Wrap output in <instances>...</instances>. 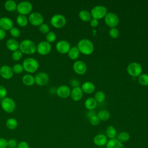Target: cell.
<instances>
[{"instance_id": "6da1fadb", "label": "cell", "mask_w": 148, "mask_h": 148, "mask_svg": "<svg viewBox=\"0 0 148 148\" xmlns=\"http://www.w3.org/2000/svg\"><path fill=\"white\" fill-rule=\"evenodd\" d=\"M76 47L80 53L84 55H90L94 50L93 43L88 39H82L80 40Z\"/></svg>"}, {"instance_id": "7a4b0ae2", "label": "cell", "mask_w": 148, "mask_h": 148, "mask_svg": "<svg viewBox=\"0 0 148 148\" xmlns=\"http://www.w3.org/2000/svg\"><path fill=\"white\" fill-rule=\"evenodd\" d=\"M19 50L22 53L32 54L36 51V45L31 39H24L19 44Z\"/></svg>"}, {"instance_id": "3957f363", "label": "cell", "mask_w": 148, "mask_h": 148, "mask_svg": "<svg viewBox=\"0 0 148 148\" xmlns=\"http://www.w3.org/2000/svg\"><path fill=\"white\" fill-rule=\"evenodd\" d=\"M22 65L23 66L24 70L29 73L35 72L39 66L38 61L32 57H28L24 59Z\"/></svg>"}, {"instance_id": "277c9868", "label": "cell", "mask_w": 148, "mask_h": 148, "mask_svg": "<svg viewBox=\"0 0 148 148\" xmlns=\"http://www.w3.org/2000/svg\"><path fill=\"white\" fill-rule=\"evenodd\" d=\"M90 13L92 18L99 20L105 17L108 13V9L104 6L97 5L92 8Z\"/></svg>"}, {"instance_id": "5b68a950", "label": "cell", "mask_w": 148, "mask_h": 148, "mask_svg": "<svg viewBox=\"0 0 148 148\" xmlns=\"http://www.w3.org/2000/svg\"><path fill=\"white\" fill-rule=\"evenodd\" d=\"M2 109L7 113H12L16 109L15 101L10 97H5L2 99L1 102Z\"/></svg>"}, {"instance_id": "8992f818", "label": "cell", "mask_w": 148, "mask_h": 148, "mask_svg": "<svg viewBox=\"0 0 148 148\" xmlns=\"http://www.w3.org/2000/svg\"><path fill=\"white\" fill-rule=\"evenodd\" d=\"M65 17L61 14H55L50 18V23L56 28H61L66 24Z\"/></svg>"}, {"instance_id": "52a82bcc", "label": "cell", "mask_w": 148, "mask_h": 148, "mask_svg": "<svg viewBox=\"0 0 148 148\" xmlns=\"http://www.w3.org/2000/svg\"><path fill=\"white\" fill-rule=\"evenodd\" d=\"M127 71L128 73L132 77H138L142 72V68L140 64L132 62L128 64Z\"/></svg>"}, {"instance_id": "ba28073f", "label": "cell", "mask_w": 148, "mask_h": 148, "mask_svg": "<svg viewBox=\"0 0 148 148\" xmlns=\"http://www.w3.org/2000/svg\"><path fill=\"white\" fill-rule=\"evenodd\" d=\"M33 6L32 3L27 1H23L17 4V10L20 14L26 16L30 14L32 10Z\"/></svg>"}, {"instance_id": "9c48e42d", "label": "cell", "mask_w": 148, "mask_h": 148, "mask_svg": "<svg viewBox=\"0 0 148 148\" xmlns=\"http://www.w3.org/2000/svg\"><path fill=\"white\" fill-rule=\"evenodd\" d=\"M104 19L106 24L110 28H116L119 23V17L113 12H108Z\"/></svg>"}, {"instance_id": "30bf717a", "label": "cell", "mask_w": 148, "mask_h": 148, "mask_svg": "<svg viewBox=\"0 0 148 148\" xmlns=\"http://www.w3.org/2000/svg\"><path fill=\"white\" fill-rule=\"evenodd\" d=\"M28 22L34 26H39L43 23L44 18L42 14L38 12H31L28 16Z\"/></svg>"}, {"instance_id": "8fae6325", "label": "cell", "mask_w": 148, "mask_h": 148, "mask_svg": "<svg viewBox=\"0 0 148 148\" xmlns=\"http://www.w3.org/2000/svg\"><path fill=\"white\" fill-rule=\"evenodd\" d=\"M51 50V45L46 40L40 42L36 46V51L40 55L45 56L48 54Z\"/></svg>"}, {"instance_id": "7c38bea8", "label": "cell", "mask_w": 148, "mask_h": 148, "mask_svg": "<svg viewBox=\"0 0 148 148\" xmlns=\"http://www.w3.org/2000/svg\"><path fill=\"white\" fill-rule=\"evenodd\" d=\"M49 81V76L48 74L45 72H40L35 76V83L39 86L46 85Z\"/></svg>"}, {"instance_id": "4fadbf2b", "label": "cell", "mask_w": 148, "mask_h": 148, "mask_svg": "<svg viewBox=\"0 0 148 148\" xmlns=\"http://www.w3.org/2000/svg\"><path fill=\"white\" fill-rule=\"evenodd\" d=\"M87 65L82 61H76L73 65V69L74 72L79 75H83L87 72Z\"/></svg>"}, {"instance_id": "5bb4252c", "label": "cell", "mask_w": 148, "mask_h": 148, "mask_svg": "<svg viewBox=\"0 0 148 148\" xmlns=\"http://www.w3.org/2000/svg\"><path fill=\"white\" fill-rule=\"evenodd\" d=\"M56 48L58 53L61 54H66L68 53L71 49V45L67 40H61L56 43Z\"/></svg>"}, {"instance_id": "9a60e30c", "label": "cell", "mask_w": 148, "mask_h": 148, "mask_svg": "<svg viewBox=\"0 0 148 148\" xmlns=\"http://www.w3.org/2000/svg\"><path fill=\"white\" fill-rule=\"evenodd\" d=\"M71 90L70 87L66 85H61L56 90L57 95L61 98H66L71 94Z\"/></svg>"}, {"instance_id": "2e32d148", "label": "cell", "mask_w": 148, "mask_h": 148, "mask_svg": "<svg viewBox=\"0 0 148 148\" xmlns=\"http://www.w3.org/2000/svg\"><path fill=\"white\" fill-rule=\"evenodd\" d=\"M0 75L5 79H10L13 77L12 68L7 65H3L0 68Z\"/></svg>"}, {"instance_id": "e0dca14e", "label": "cell", "mask_w": 148, "mask_h": 148, "mask_svg": "<svg viewBox=\"0 0 148 148\" xmlns=\"http://www.w3.org/2000/svg\"><path fill=\"white\" fill-rule=\"evenodd\" d=\"M108 139L105 134H98L93 138V143L97 146H103L106 145Z\"/></svg>"}, {"instance_id": "ac0fdd59", "label": "cell", "mask_w": 148, "mask_h": 148, "mask_svg": "<svg viewBox=\"0 0 148 148\" xmlns=\"http://www.w3.org/2000/svg\"><path fill=\"white\" fill-rule=\"evenodd\" d=\"M13 27L12 20L8 17H2L0 18V28L6 31L10 30Z\"/></svg>"}, {"instance_id": "d6986e66", "label": "cell", "mask_w": 148, "mask_h": 148, "mask_svg": "<svg viewBox=\"0 0 148 148\" xmlns=\"http://www.w3.org/2000/svg\"><path fill=\"white\" fill-rule=\"evenodd\" d=\"M83 95V92L81 87H74L71 90L70 96L73 101L77 102L80 101L82 98Z\"/></svg>"}, {"instance_id": "ffe728a7", "label": "cell", "mask_w": 148, "mask_h": 148, "mask_svg": "<svg viewBox=\"0 0 148 148\" xmlns=\"http://www.w3.org/2000/svg\"><path fill=\"white\" fill-rule=\"evenodd\" d=\"M81 88L83 92L87 94H90L94 92L95 89V87L93 83L91 82H86L83 83Z\"/></svg>"}, {"instance_id": "44dd1931", "label": "cell", "mask_w": 148, "mask_h": 148, "mask_svg": "<svg viewBox=\"0 0 148 148\" xmlns=\"http://www.w3.org/2000/svg\"><path fill=\"white\" fill-rule=\"evenodd\" d=\"M19 43L14 38L9 39L6 42V47L10 51H14L19 49Z\"/></svg>"}, {"instance_id": "7402d4cb", "label": "cell", "mask_w": 148, "mask_h": 148, "mask_svg": "<svg viewBox=\"0 0 148 148\" xmlns=\"http://www.w3.org/2000/svg\"><path fill=\"white\" fill-rule=\"evenodd\" d=\"M106 148H124V145L123 143H121L116 138H114L108 140Z\"/></svg>"}, {"instance_id": "603a6c76", "label": "cell", "mask_w": 148, "mask_h": 148, "mask_svg": "<svg viewBox=\"0 0 148 148\" xmlns=\"http://www.w3.org/2000/svg\"><path fill=\"white\" fill-rule=\"evenodd\" d=\"M22 82L26 86H31L35 84V77L30 73L25 74L22 77Z\"/></svg>"}, {"instance_id": "cb8c5ba5", "label": "cell", "mask_w": 148, "mask_h": 148, "mask_svg": "<svg viewBox=\"0 0 148 148\" xmlns=\"http://www.w3.org/2000/svg\"><path fill=\"white\" fill-rule=\"evenodd\" d=\"M97 102L93 97L87 98L84 102V106L88 110H94L97 106Z\"/></svg>"}, {"instance_id": "d4e9b609", "label": "cell", "mask_w": 148, "mask_h": 148, "mask_svg": "<svg viewBox=\"0 0 148 148\" xmlns=\"http://www.w3.org/2000/svg\"><path fill=\"white\" fill-rule=\"evenodd\" d=\"M80 55V51H79L76 46H73L71 47L68 52V57L72 60H76L78 58Z\"/></svg>"}, {"instance_id": "484cf974", "label": "cell", "mask_w": 148, "mask_h": 148, "mask_svg": "<svg viewBox=\"0 0 148 148\" xmlns=\"http://www.w3.org/2000/svg\"><path fill=\"white\" fill-rule=\"evenodd\" d=\"M105 135L109 139H114L117 136V131L116 129L112 125L108 126L105 131Z\"/></svg>"}, {"instance_id": "4316f807", "label": "cell", "mask_w": 148, "mask_h": 148, "mask_svg": "<svg viewBox=\"0 0 148 148\" xmlns=\"http://www.w3.org/2000/svg\"><path fill=\"white\" fill-rule=\"evenodd\" d=\"M79 17L82 21L85 22L90 21L92 18L91 13L88 11L86 10H82L79 12Z\"/></svg>"}, {"instance_id": "83f0119b", "label": "cell", "mask_w": 148, "mask_h": 148, "mask_svg": "<svg viewBox=\"0 0 148 148\" xmlns=\"http://www.w3.org/2000/svg\"><path fill=\"white\" fill-rule=\"evenodd\" d=\"M97 116L99 119L100 121H107L110 117V113L106 109H102L98 111Z\"/></svg>"}, {"instance_id": "f1b7e54d", "label": "cell", "mask_w": 148, "mask_h": 148, "mask_svg": "<svg viewBox=\"0 0 148 148\" xmlns=\"http://www.w3.org/2000/svg\"><path fill=\"white\" fill-rule=\"evenodd\" d=\"M17 4L13 0H7L4 3V7L5 9L9 12H13L17 9Z\"/></svg>"}, {"instance_id": "f546056e", "label": "cell", "mask_w": 148, "mask_h": 148, "mask_svg": "<svg viewBox=\"0 0 148 148\" xmlns=\"http://www.w3.org/2000/svg\"><path fill=\"white\" fill-rule=\"evenodd\" d=\"M116 139L121 143H124L128 142L130 140V135L128 132L125 131H122L118 134Z\"/></svg>"}, {"instance_id": "4dcf8cb0", "label": "cell", "mask_w": 148, "mask_h": 148, "mask_svg": "<svg viewBox=\"0 0 148 148\" xmlns=\"http://www.w3.org/2000/svg\"><path fill=\"white\" fill-rule=\"evenodd\" d=\"M16 23L20 27H25L28 23V19L25 15L18 14L16 17Z\"/></svg>"}, {"instance_id": "1f68e13d", "label": "cell", "mask_w": 148, "mask_h": 148, "mask_svg": "<svg viewBox=\"0 0 148 148\" xmlns=\"http://www.w3.org/2000/svg\"><path fill=\"white\" fill-rule=\"evenodd\" d=\"M6 125L8 129L13 130L16 129L17 127L18 122H17V120L14 118H13V117L9 118L6 120Z\"/></svg>"}, {"instance_id": "d6a6232c", "label": "cell", "mask_w": 148, "mask_h": 148, "mask_svg": "<svg viewBox=\"0 0 148 148\" xmlns=\"http://www.w3.org/2000/svg\"><path fill=\"white\" fill-rule=\"evenodd\" d=\"M139 83L143 86H148V75L146 73H142L138 76V79Z\"/></svg>"}, {"instance_id": "836d02e7", "label": "cell", "mask_w": 148, "mask_h": 148, "mask_svg": "<svg viewBox=\"0 0 148 148\" xmlns=\"http://www.w3.org/2000/svg\"><path fill=\"white\" fill-rule=\"evenodd\" d=\"M105 94L103 91H98L95 94L94 98L95 99L97 103H101L105 101Z\"/></svg>"}, {"instance_id": "e575fe53", "label": "cell", "mask_w": 148, "mask_h": 148, "mask_svg": "<svg viewBox=\"0 0 148 148\" xmlns=\"http://www.w3.org/2000/svg\"><path fill=\"white\" fill-rule=\"evenodd\" d=\"M56 38H57V35L56 33L54 32L53 31H50L49 33L46 34V41L50 43L54 42L56 40Z\"/></svg>"}, {"instance_id": "d590c367", "label": "cell", "mask_w": 148, "mask_h": 148, "mask_svg": "<svg viewBox=\"0 0 148 148\" xmlns=\"http://www.w3.org/2000/svg\"><path fill=\"white\" fill-rule=\"evenodd\" d=\"M23 53L20 50L13 51L12 54V58L15 61H18L22 58Z\"/></svg>"}, {"instance_id": "8d00e7d4", "label": "cell", "mask_w": 148, "mask_h": 148, "mask_svg": "<svg viewBox=\"0 0 148 148\" xmlns=\"http://www.w3.org/2000/svg\"><path fill=\"white\" fill-rule=\"evenodd\" d=\"M12 70H13V73L20 74L22 73L23 71H24L23 66L20 64H16L13 66Z\"/></svg>"}, {"instance_id": "74e56055", "label": "cell", "mask_w": 148, "mask_h": 148, "mask_svg": "<svg viewBox=\"0 0 148 148\" xmlns=\"http://www.w3.org/2000/svg\"><path fill=\"white\" fill-rule=\"evenodd\" d=\"M39 30L41 33L43 34H47L50 32V27L47 24L43 23L39 25Z\"/></svg>"}, {"instance_id": "f35d334b", "label": "cell", "mask_w": 148, "mask_h": 148, "mask_svg": "<svg viewBox=\"0 0 148 148\" xmlns=\"http://www.w3.org/2000/svg\"><path fill=\"white\" fill-rule=\"evenodd\" d=\"M110 36L113 39H116L119 35V31L116 28H112L109 31Z\"/></svg>"}, {"instance_id": "ab89813d", "label": "cell", "mask_w": 148, "mask_h": 148, "mask_svg": "<svg viewBox=\"0 0 148 148\" xmlns=\"http://www.w3.org/2000/svg\"><path fill=\"white\" fill-rule=\"evenodd\" d=\"M89 122L92 125L97 126L99 124L100 120L97 115H94L91 117L90 118H89Z\"/></svg>"}, {"instance_id": "60d3db41", "label": "cell", "mask_w": 148, "mask_h": 148, "mask_svg": "<svg viewBox=\"0 0 148 148\" xmlns=\"http://www.w3.org/2000/svg\"><path fill=\"white\" fill-rule=\"evenodd\" d=\"M10 35L14 37V38H17L20 36V31L18 28H17L16 27H13L10 29Z\"/></svg>"}, {"instance_id": "b9f144b4", "label": "cell", "mask_w": 148, "mask_h": 148, "mask_svg": "<svg viewBox=\"0 0 148 148\" xmlns=\"http://www.w3.org/2000/svg\"><path fill=\"white\" fill-rule=\"evenodd\" d=\"M17 145L18 142L15 139L12 138L8 140V147L9 148H17Z\"/></svg>"}, {"instance_id": "7bdbcfd3", "label": "cell", "mask_w": 148, "mask_h": 148, "mask_svg": "<svg viewBox=\"0 0 148 148\" xmlns=\"http://www.w3.org/2000/svg\"><path fill=\"white\" fill-rule=\"evenodd\" d=\"M7 95V90L6 87L0 85V99H3L6 97Z\"/></svg>"}, {"instance_id": "ee69618b", "label": "cell", "mask_w": 148, "mask_h": 148, "mask_svg": "<svg viewBox=\"0 0 148 148\" xmlns=\"http://www.w3.org/2000/svg\"><path fill=\"white\" fill-rule=\"evenodd\" d=\"M17 148H29V146L26 141L22 140L18 143Z\"/></svg>"}, {"instance_id": "f6af8a7d", "label": "cell", "mask_w": 148, "mask_h": 148, "mask_svg": "<svg viewBox=\"0 0 148 148\" xmlns=\"http://www.w3.org/2000/svg\"><path fill=\"white\" fill-rule=\"evenodd\" d=\"M8 147V140L3 138H0V148Z\"/></svg>"}, {"instance_id": "bcb514c9", "label": "cell", "mask_w": 148, "mask_h": 148, "mask_svg": "<svg viewBox=\"0 0 148 148\" xmlns=\"http://www.w3.org/2000/svg\"><path fill=\"white\" fill-rule=\"evenodd\" d=\"M98 23H99L98 20L95 18H92L91 20L90 21V25L93 28L97 27L98 25Z\"/></svg>"}, {"instance_id": "7dc6e473", "label": "cell", "mask_w": 148, "mask_h": 148, "mask_svg": "<svg viewBox=\"0 0 148 148\" xmlns=\"http://www.w3.org/2000/svg\"><path fill=\"white\" fill-rule=\"evenodd\" d=\"M70 84H71V86H72L73 88L79 87V86H80V82L77 79L71 80L70 82Z\"/></svg>"}, {"instance_id": "c3c4849f", "label": "cell", "mask_w": 148, "mask_h": 148, "mask_svg": "<svg viewBox=\"0 0 148 148\" xmlns=\"http://www.w3.org/2000/svg\"><path fill=\"white\" fill-rule=\"evenodd\" d=\"M6 36L5 31L0 28V40H2Z\"/></svg>"}, {"instance_id": "681fc988", "label": "cell", "mask_w": 148, "mask_h": 148, "mask_svg": "<svg viewBox=\"0 0 148 148\" xmlns=\"http://www.w3.org/2000/svg\"><path fill=\"white\" fill-rule=\"evenodd\" d=\"M94 115H96V114H95V112L94 111V110H88V111L87 112V117L88 119L90 118L91 117L94 116Z\"/></svg>"}]
</instances>
